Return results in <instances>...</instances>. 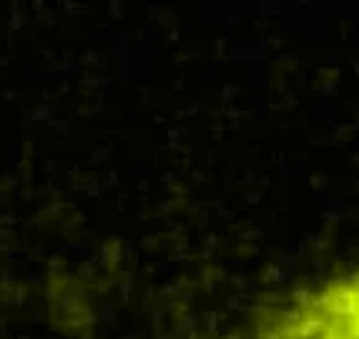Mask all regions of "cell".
<instances>
[{
    "mask_svg": "<svg viewBox=\"0 0 359 339\" xmlns=\"http://www.w3.org/2000/svg\"><path fill=\"white\" fill-rule=\"evenodd\" d=\"M252 339H359V269L284 299L259 321Z\"/></svg>",
    "mask_w": 359,
    "mask_h": 339,
    "instance_id": "1",
    "label": "cell"
}]
</instances>
